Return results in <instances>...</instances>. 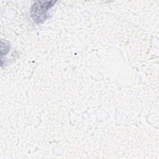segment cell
Instances as JSON below:
<instances>
[{"mask_svg": "<svg viewBox=\"0 0 159 159\" xmlns=\"http://www.w3.org/2000/svg\"><path fill=\"white\" fill-rule=\"evenodd\" d=\"M56 1H36L31 8V16L36 22L42 23L47 18L48 11Z\"/></svg>", "mask_w": 159, "mask_h": 159, "instance_id": "obj_1", "label": "cell"}]
</instances>
